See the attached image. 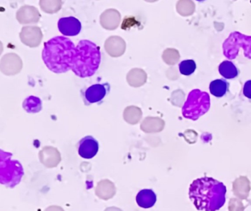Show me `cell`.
<instances>
[{
  "label": "cell",
  "instance_id": "1",
  "mask_svg": "<svg viewBox=\"0 0 251 211\" xmlns=\"http://www.w3.org/2000/svg\"><path fill=\"white\" fill-rule=\"evenodd\" d=\"M227 189L224 183L212 177L196 179L189 186V199L201 211H217L226 203Z\"/></svg>",
  "mask_w": 251,
  "mask_h": 211
},
{
  "label": "cell",
  "instance_id": "2",
  "mask_svg": "<svg viewBox=\"0 0 251 211\" xmlns=\"http://www.w3.org/2000/svg\"><path fill=\"white\" fill-rule=\"evenodd\" d=\"M75 53L76 46L70 38L56 36L45 42L42 59L51 71L66 73L71 69Z\"/></svg>",
  "mask_w": 251,
  "mask_h": 211
},
{
  "label": "cell",
  "instance_id": "3",
  "mask_svg": "<svg viewBox=\"0 0 251 211\" xmlns=\"http://www.w3.org/2000/svg\"><path fill=\"white\" fill-rule=\"evenodd\" d=\"M100 63V47L89 40H81L76 46L71 70L79 77H91L96 73Z\"/></svg>",
  "mask_w": 251,
  "mask_h": 211
},
{
  "label": "cell",
  "instance_id": "4",
  "mask_svg": "<svg viewBox=\"0 0 251 211\" xmlns=\"http://www.w3.org/2000/svg\"><path fill=\"white\" fill-rule=\"evenodd\" d=\"M211 101L208 92L199 89H193L188 95L182 107V114L185 118L197 120L208 112Z\"/></svg>",
  "mask_w": 251,
  "mask_h": 211
},
{
  "label": "cell",
  "instance_id": "5",
  "mask_svg": "<svg viewBox=\"0 0 251 211\" xmlns=\"http://www.w3.org/2000/svg\"><path fill=\"white\" fill-rule=\"evenodd\" d=\"M11 153L1 150L0 180L1 183L9 188H14L20 183L24 175L23 166L17 160H11Z\"/></svg>",
  "mask_w": 251,
  "mask_h": 211
},
{
  "label": "cell",
  "instance_id": "6",
  "mask_svg": "<svg viewBox=\"0 0 251 211\" xmlns=\"http://www.w3.org/2000/svg\"><path fill=\"white\" fill-rule=\"evenodd\" d=\"M223 54L228 60H235L240 49L243 51L244 57L251 60V36L243 35L239 32H233L223 44Z\"/></svg>",
  "mask_w": 251,
  "mask_h": 211
},
{
  "label": "cell",
  "instance_id": "7",
  "mask_svg": "<svg viewBox=\"0 0 251 211\" xmlns=\"http://www.w3.org/2000/svg\"><path fill=\"white\" fill-rule=\"evenodd\" d=\"M109 84H96L88 87L83 94V99L86 105L100 102L109 93Z\"/></svg>",
  "mask_w": 251,
  "mask_h": 211
},
{
  "label": "cell",
  "instance_id": "8",
  "mask_svg": "<svg viewBox=\"0 0 251 211\" xmlns=\"http://www.w3.org/2000/svg\"><path fill=\"white\" fill-rule=\"evenodd\" d=\"M99 150V143L93 136H86L78 144V153L82 158L91 159Z\"/></svg>",
  "mask_w": 251,
  "mask_h": 211
},
{
  "label": "cell",
  "instance_id": "9",
  "mask_svg": "<svg viewBox=\"0 0 251 211\" xmlns=\"http://www.w3.org/2000/svg\"><path fill=\"white\" fill-rule=\"evenodd\" d=\"M60 32L65 36H76L81 30V23L73 16L61 18L58 22Z\"/></svg>",
  "mask_w": 251,
  "mask_h": 211
},
{
  "label": "cell",
  "instance_id": "10",
  "mask_svg": "<svg viewBox=\"0 0 251 211\" xmlns=\"http://www.w3.org/2000/svg\"><path fill=\"white\" fill-rule=\"evenodd\" d=\"M136 203L142 208H152L157 201V196L152 189H142L136 195Z\"/></svg>",
  "mask_w": 251,
  "mask_h": 211
},
{
  "label": "cell",
  "instance_id": "11",
  "mask_svg": "<svg viewBox=\"0 0 251 211\" xmlns=\"http://www.w3.org/2000/svg\"><path fill=\"white\" fill-rule=\"evenodd\" d=\"M218 70L220 74L226 79H236L239 74V69L230 60L222 62L219 65Z\"/></svg>",
  "mask_w": 251,
  "mask_h": 211
},
{
  "label": "cell",
  "instance_id": "12",
  "mask_svg": "<svg viewBox=\"0 0 251 211\" xmlns=\"http://www.w3.org/2000/svg\"><path fill=\"white\" fill-rule=\"evenodd\" d=\"M230 84L226 79H215L209 84V90L211 95L217 98L225 96L228 92Z\"/></svg>",
  "mask_w": 251,
  "mask_h": 211
},
{
  "label": "cell",
  "instance_id": "13",
  "mask_svg": "<svg viewBox=\"0 0 251 211\" xmlns=\"http://www.w3.org/2000/svg\"><path fill=\"white\" fill-rule=\"evenodd\" d=\"M23 108L28 113H38L42 108V101L38 97H28L23 103Z\"/></svg>",
  "mask_w": 251,
  "mask_h": 211
},
{
  "label": "cell",
  "instance_id": "14",
  "mask_svg": "<svg viewBox=\"0 0 251 211\" xmlns=\"http://www.w3.org/2000/svg\"><path fill=\"white\" fill-rule=\"evenodd\" d=\"M196 63L193 60H186L179 64V70L184 76H190L196 70Z\"/></svg>",
  "mask_w": 251,
  "mask_h": 211
},
{
  "label": "cell",
  "instance_id": "15",
  "mask_svg": "<svg viewBox=\"0 0 251 211\" xmlns=\"http://www.w3.org/2000/svg\"><path fill=\"white\" fill-rule=\"evenodd\" d=\"M244 96L251 99V80L247 81L243 86Z\"/></svg>",
  "mask_w": 251,
  "mask_h": 211
}]
</instances>
